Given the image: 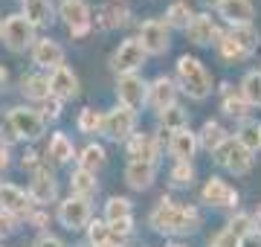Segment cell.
Here are the masks:
<instances>
[{"mask_svg":"<svg viewBox=\"0 0 261 247\" xmlns=\"http://www.w3.org/2000/svg\"><path fill=\"white\" fill-rule=\"evenodd\" d=\"M58 18L67 23L73 38H82L84 32H90V27H93V15H90V6L84 0H61Z\"/></svg>","mask_w":261,"mask_h":247,"instance_id":"9c48e42d","label":"cell"},{"mask_svg":"<svg viewBox=\"0 0 261 247\" xmlns=\"http://www.w3.org/2000/svg\"><path fill=\"white\" fill-rule=\"evenodd\" d=\"M111 230H113V233H116V236L122 238V241H125V238H128L130 233H134V218H125V221H113V224H111Z\"/></svg>","mask_w":261,"mask_h":247,"instance_id":"7bdbcfd3","label":"cell"},{"mask_svg":"<svg viewBox=\"0 0 261 247\" xmlns=\"http://www.w3.org/2000/svg\"><path fill=\"white\" fill-rule=\"evenodd\" d=\"M35 207L32 198H29V192H23L20 186L15 183H0V209L3 212H12V215H27L29 218V209Z\"/></svg>","mask_w":261,"mask_h":247,"instance_id":"9a60e30c","label":"cell"},{"mask_svg":"<svg viewBox=\"0 0 261 247\" xmlns=\"http://www.w3.org/2000/svg\"><path fill=\"white\" fill-rule=\"evenodd\" d=\"M186 38L195 44V47H212L221 41V29L215 23L212 15H195V20L189 23L186 29Z\"/></svg>","mask_w":261,"mask_h":247,"instance_id":"5bb4252c","label":"cell"},{"mask_svg":"<svg viewBox=\"0 0 261 247\" xmlns=\"http://www.w3.org/2000/svg\"><path fill=\"white\" fill-rule=\"evenodd\" d=\"M218 15L229 27H250L255 18V6H252V0H224L218 6Z\"/></svg>","mask_w":261,"mask_h":247,"instance_id":"d6986e66","label":"cell"},{"mask_svg":"<svg viewBox=\"0 0 261 247\" xmlns=\"http://www.w3.org/2000/svg\"><path fill=\"white\" fill-rule=\"evenodd\" d=\"M218 50H221V56H224L226 61H244V58H250V53H247L235 38H229V35H221Z\"/></svg>","mask_w":261,"mask_h":247,"instance_id":"f35d334b","label":"cell"},{"mask_svg":"<svg viewBox=\"0 0 261 247\" xmlns=\"http://www.w3.org/2000/svg\"><path fill=\"white\" fill-rule=\"evenodd\" d=\"M241 96L250 102V108H261V73L252 70L241 79Z\"/></svg>","mask_w":261,"mask_h":247,"instance_id":"e575fe53","label":"cell"},{"mask_svg":"<svg viewBox=\"0 0 261 247\" xmlns=\"http://www.w3.org/2000/svg\"><path fill=\"white\" fill-rule=\"evenodd\" d=\"M9 125H12V134L18 137V140H38L41 134H44V128H47V119H44V114L41 111H35V108H27V105H15L9 111Z\"/></svg>","mask_w":261,"mask_h":247,"instance_id":"3957f363","label":"cell"},{"mask_svg":"<svg viewBox=\"0 0 261 247\" xmlns=\"http://www.w3.org/2000/svg\"><path fill=\"white\" fill-rule=\"evenodd\" d=\"M75 125H79V131L82 134H102L105 131V114L102 111H96V108H82Z\"/></svg>","mask_w":261,"mask_h":247,"instance_id":"d6a6232c","label":"cell"},{"mask_svg":"<svg viewBox=\"0 0 261 247\" xmlns=\"http://www.w3.org/2000/svg\"><path fill=\"white\" fill-rule=\"evenodd\" d=\"M157 178V163H148V160H128L125 166V183H128L130 189H148L151 183Z\"/></svg>","mask_w":261,"mask_h":247,"instance_id":"44dd1931","label":"cell"},{"mask_svg":"<svg viewBox=\"0 0 261 247\" xmlns=\"http://www.w3.org/2000/svg\"><path fill=\"white\" fill-rule=\"evenodd\" d=\"M235 140L244 145V149H250L252 154L261 149V125L255 122V119H244L241 125H238V131H235Z\"/></svg>","mask_w":261,"mask_h":247,"instance_id":"1f68e13d","label":"cell"},{"mask_svg":"<svg viewBox=\"0 0 261 247\" xmlns=\"http://www.w3.org/2000/svg\"><path fill=\"white\" fill-rule=\"evenodd\" d=\"M224 114L226 116H235V119H247L250 114V102L244 99L241 93H232V90H224Z\"/></svg>","mask_w":261,"mask_h":247,"instance_id":"d590c367","label":"cell"},{"mask_svg":"<svg viewBox=\"0 0 261 247\" xmlns=\"http://www.w3.org/2000/svg\"><path fill=\"white\" fill-rule=\"evenodd\" d=\"M215 163L218 166H224V169H229L232 175H247V171L252 169V152L250 149H244L235 137H229L218 152L212 154Z\"/></svg>","mask_w":261,"mask_h":247,"instance_id":"5b68a950","label":"cell"},{"mask_svg":"<svg viewBox=\"0 0 261 247\" xmlns=\"http://www.w3.org/2000/svg\"><path fill=\"white\" fill-rule=\"evenodd\" d=\"M148 224L151 230H157L163 236H192L200 230L203 218L189 204H174L171 198H160V204L151 209Z\"/></svg>","mask_w":261,"mask_h":247,"instance_id":"6da1fadb","label":"cell"},{"mask_svg":"<svg viewBox=\"0 0 261 247\" xmlns=\"http://www.w3.org/2000/svg\"><path fill=\"white\" fill-rule=\"evenodd\" d=\"M3 44L12 53H23L27 47H35V27L23 15H9L3 20Z\"/></svg>","mask_w":261,"mask_h":247,"instance_id":"277c9868","label":"cell"},{"mask_svg":"<svg viewBox=\"0 0 261 247\" xmlns=\"http://www.w3.org/2000/svg\"><path fill=\"white\" fill-rule=\"evenodd\" d=\"M206 3H212L215 9H218V6H221V3H224V0H206Z\"/></svg>","mask_w":261,"mask_h":247,"instance_id":"f907efd6","label":"cell"},{"mask_svg":"<svg viewBox=\"0 0 261 247\" xmlns=\"http://www.w3.org/2000/svg\"><path fill=\"white\" fill-rule=\"evenodd\" d=\"M20 15L32 23V27H49L53 23V15H56V6L53 0H23L20 3Z\"/></svg>","mask_w":261,"mask_h":247,"instance_id":"603a6c76","label":"cell"},{"mask_svg":"<svg viewBox=\"0 0 261 247\" xmlns=\"http://www.w3.org/2000/svg\"><path fill=\"white\" fill-rule=\"evenodd\" d=\"M32 247H67V244H64L58 236H49V233H44V236L35 238V244H32Z\"/></svg>","mask_w":261,"mask_h":247,"instance_id":"ee69618b","label":"cell"},{"mask_svg":"<svg viewBox=\"0 0 261 247\" xmlns=\"http://www.w3.org/2000/svg\"><path fill=\"white\" fill-rule=\"evenodd\" d=\"M226 35L238 41V44H241V47L247 50L250 56H252V50L258 47V29L252 27V23H250V27H232L229 32H226Z\"/></svg>","mask_w":261,"mask_h":247,"instance_id":"74e56055","label":"cell"},{"mask_svg":"<svg viewBox=\"0 0 261 247\" xmlns=\"http://www.w3.org/2000/svg\"><path fill=\"white\" fill-rule=\"evenodd\" d=\"M148 105L154 111H166L171 105H177V85H174V79L168 76H157L154 82L148 85Z\"/></svg>","mask_w":261,"mask_h":247,"instance_id":"ac0fdd59","label":"cell"},{"mask_svg":"<svg viewBox=\"0 0 261 247\" xmlns=\"http://www.w3.org/2000/svg\"><path fill=\"white\" fill-rule=\"evenodd\" d=\"M58 114H61V99L49 96V99H47V108H44V119H56Z\"/></svg>","mask_w":261,"mask_h":247,"instance_id":"f6af8a7d","label":"cell"},{"mask_svg":"<svg viewBox=\"0 0 261 247\" xmlns=\"http://www.w3.org/2000/svg\"><path fill=\"white\" fill-rule=\"evenodd\" d=\"M226 227L232 230L235 236H241V238H247V236H252V233H255V224H252V215H250V212H235Z\"/></svg>","mask_w":261,"mask_h":247,"instance_id":"ab89813d","label":"cell"},{"mask_svg":"<svg viewBox=\"0 0 261 247\" xmlns=\"http://www.w3.org/2000/svg\"><path fill=\"white\" fill-rule=\"evenodd\" d=\"M6 82H9V70H6V67L0 64V90L6 87Z\"/></svg>","mask_w":261,"mask_h":247,"instance_id":"681fc988","label":"cell"},{"mask_svg":"<svg viewBox=\"0 0 261 247\" xmlns=\"http://www.w3.org/2000/svg\"><path fill=\"white\" fill-rule=\"evenodd\" d=\"M128 157L130 160H148L157 163L160 157V143L154 134H134L128 140Z\"/></svg>","mask_w":261,"mask_h":247,"instance_id":"7402d4cb","label":"cell"},{"mask_svg":"<svg viewBox=\"0 0 261 247\" xmlns=\"http://www.w3.org/2000/svg\"><path fill=\"white\" fill-rule=\"evenodd\" d=\"M177 82H180V90L189 99H195V102H203L206 96L212 93V76H209V70L203 67V61L195 56H180Z\"/></svg>","mask_w":261,"mask_h":247,"instance_id":"7a4b0ae2","label":"cell"},{"mask_svg":"<svg viewBox=\"0 0 261 247\" xmlns=\"http://www.w3.org/2000/svg\"><path fill=\"white\" fill-rule=\"evenodd\" d=\"M49 87H53V96H56V99H61V102L75 99V96L82 93V90H79V76H75L67 64L49 73Z\"/></svg>","mask_w":261,"mask_h":247,"instance_id":"ffe728a7","label":"cell"},{"mask_svg":"<svg viewBox=\"0 0 261 247\" xmlns=\"http://www.w3.org/2000/svg\"><path fill=\"white\" fill-rule=\"evenodd\" d=\"M116 99H119V105H125L130 111H140L142 105H148V82L140 73L119 76L116 79Z\"/></svg>","mask_w":261,"mask_h":247,"instance_id":"52a82bcc","label":"cell"},{"mask_svg":"<svg viewBox=\"0 0 261 247\" xmlns=\"http://www.w3.org/2000/svg\"><path fill=\"white\" fill-rule=\"evenodd\" d=\"M166 247H183V244H166Z\"/></svg>","mask_w":261,"mask_h":247,"instance_id":"f5cc1de1","label":"cell"},{"mask_svg":"<svg viewBox=\"0 0 261 247\" xmlns=\"http://www.w3.org/2000/svg\"><path fill=\"white\" fill-rule=\"evenodd\" d=\"M122 23H128V9L119 6V0L105 3L102 9H99V18H96V27L99 29H116Z\"/></svg>","mask_w":261,"mask_h":247,"instance_id":"83f0119b","label":"cell"},{"mask_svg":"<svg viewBox=\"0 0 261 247\" xmlns=\"http://www.w3.org/2000/svg\"><path fill=\"white\" fill-rule=\"evenodd\" d=\"M197 140H200V149H206V152H218L221 145L229 140V134L224 131V125L218 122V119H206L203 128L197 131Z\"/></svg>","mask_w":261,"mask_h":247,"instance_id":"484cf974","label":"cell"},{"mask_svg":"<svg viewBox=\"0 0 261 247\" xmlns=\"http://www.w3.org/2000/svg\"><path fill=\"white\" fill-rule=\"evenodd\" d=\"M90 215H93V207H90V198H79V195H70L58 204V221L61 227L67 230H84L90 224Z\"/></svg>","mask_w":261,"mask_h":247,"instance_id":"8992f818","label":"cell"},{"mask_svg":"<svg viewBox=\"0 0 261 247\" xmlns=\"http://www.w3.org/2000/svg\"><path fill=\"white\" fill-rule=\"evenodd\" d=\"M32 64L41 70H58L64 67V47L53 38H38L32 47Z\"/></svg>","mask_w":261,"mask_h":247,"instance_id":"4fadbf2b","label":"cell"},{"mask_svg":"<svg viewBox=\"0 0 261 247\" xmlns=\"http://www.w3.org/2000/svg\"><path fill=\"white\" fill-rule=\"evenodd\" d=\"M96 189H99V181H96L93 171H84V169H79V166H75L73 175H70V195L90 198Z\"/></svg>","mask_w":261,"mask_h":247,"instance_id":"f1b7e54d","label":"cell"},{"mask_svg":"<svg viewBox=\"0 0 261 247\" xmlns=\"http://www.w3.org/2000/svg\"><path fill=\"white\" fill-rule=\"evenodd\" d=\"M192 20H195L192 0H174V3L166 9V23H168L171 29H183V32H186Z\"/></svg>","mask_w":261,"mask_h":247,"instance_id":"4316f807","label":"cell"},{"mask_svg":"<svg viewBox=\"0 0 261 247\" xmlns=\"http://www.w3.org/2000/svg\"><path fill=\"white\" fill-rule=\"evenodd\" d=\"M145 58H148V53H145V47L140 44V38H125L119 47H116V53H113V70H116L119 76L137 73V70L145 64Z\"/></svg>","mask_w":261,"mask_h":247,"instance_id":"8fae6325","label":"cell"},{"mask_svg":"<svg viewBox=\"0 0 261 247\" xmlns=\"http://www.w3.org/2000/svg\"><path fill=\"white\" fill-rule=\"evenodd\" d=\"M125 218H134V207H130V201L119 198V195L108 198V204H105V221L113 224V221H125Z\"/></svg>","mask_w":261,"mask_h":247,"instance_id":"836d02e7","label":"cell"},{"mask_svg":"<svg viewBox=\"0 0 261 247\" xmlns=\"http://www.w3.org/2000/svg\"><path fill=\"white\" fill-rule=\"evenodd\" d=\"M134 128H137V111H130L125 105H116V108H111L105 114V131L102 134L108 140H116V143L130 140L134 137Z\"/></svg>","mask_w":261,"mask_h":247,"instance_id":"ba28073f","label":"cell"},{"mask_svg":"<svg viewBox=\"0 0 261 247\" xmlns=\"http://www.w3.org/2000/svg\"><path fill=\"white\" fill-rule=\"evenodd\" d=\"M0 38H3V23H0Z\"/></svg>","mask_w":261,"mask_h":247,"instance_id":"816d5d0a","label":"cell"},{"mask_svg":"<svg viewBox=\"0 0 261 247\" xmlns=\"http://www.w3.org/2000/svg\"><path fill=\"white\" fill-rule=\"evenodd\" d=\"M241 241H244L241 236H235L229 227H224L218 236L212 238V241H209V247H241Z\"/></svg>","mask_w":261,"mask_h":247,"instance_id":"60d3db41","label":"cell"},{"mask_svg":"<svg viewBox=\"0 0 261 247\" xmlns=\"http://www.w3.org/2000/svg\"><path fill=\"white\" fill-rule=\"evenodd\" d=\"M241 247H261V236H255V233H252V236H247L241 241Z\"/></svg>","mask_w":261,"mask_h":247,"instance_id":"7dc6e473","label":"cell"},{"mask_svg":"<svg viewBox=\"0 0 261 247\" xmlns=\"http://www.w3.org/2000/svg\"><path fill=\"white\" fill-rule=\"evenodd\" d=\"M56 195H58L56 178H53L47 169H35L32 181H29V198H32V204H35V207H47V204L56 201Z\"/></svg>","mask_w":261,"mask_h":247,"instance_id":"e0dca14e","label":"cell"},{"mask_svg":"<svg viewBox=\"0 0 261 247\" xmlns=\"http://www.w3.org/2000/svg\"><path fill=\"white\" fill-rule=\"evenodd\" d=\"M252 224H255V236H261V204H258V209L252 212Z\"/></svg>","mask_w":261,"mask_h":247,"instance_id":"c3c4849f","label":"cell"},{"mask_svg":"<svg viewBox=\"0 0 261 247\" xmlns=\"http://www.w3.org/2000/svg\"><path fill=\"white\" fill-rule=\"evenodd\" d=\"M200 201L209 204V207H218V209H232L238 204V192L226 181H221V178H209L203 183V189H200Z\"/></svg>","mask_w":261,"mask_h":247,"instance_id":"7c38bea8","label":"cell"},{"mask_svg":"<svg viewBox=\"0 0 261 247\" xmlns=\"http://www.w3.org/2000/svg\"><path fill=\"white\" fill-rule=\"evenodd\" d=\"M168 181L171 186H177V189H186L195 183V163H174L171 171H168Z\"/></svg>","mask_w":261,"mask_h":247,"instance_id":"8d00e7d4","label":"cell"},{"mask_svg":"<svg viewBox=\"0 0 261 247\" xmlns=\"http://www.w3.org/2000/svg\"><path fill=\"white\" fill-rule=\"evenodd\" d=\"M197 149H200V140H197V134L189 131V128L174 131L168 137V154L174 157V163H192Z\"/></svg>","mask_w":261,"mask_h":247,"instance_id":"2e32d148","label":"cell"},{"mask_svg":"<svg viewBox=\"0 0 261 247\" xmlns=\"http://www.w3.org/2000/svg\"><path fill=\"white\" fill-rule=\"evenodd\" d=\"M75 160H79V169L93 171V175H96V171L102 169L105 163H108V152H105L99 143H90L87 149H82V154H79Z\"/></svg>","mask_w":261,"mask_h":247,"instance_id":"4dcf8cb0","label":"cell"},{"mask_svg":"<svg viewBox=\"0 0 261 247\" xmlns=\"http://www.w3.org/2000/svg\"><path fill=\"white\" fill-rule=\"evenodd\" d=\"M20 93L27 99H35V102H47L53 96V87H49V76L44 73H27L20 76Z\"/></svg>","mask_w":261,"mask_h":247,"instance_id":"cb8c5ba5","label":"cell"},{"mask_svg":"<svg viewBox=\"0 0 261 247\" xmlns=\"http://www.w3.org/2000/svg\"><path fill=\"white\" fill-rule=\"evenodd\" d=\"M18 227H20L18 215H12V212H3V209H0V238H9L12 233H18Z\"/></svg>","mask_w":261,"mask_h":247,"instance_id":"b9f144b4","label":"cell"},{"mask_svg":"<svg viewBox=\"0 0 261 247\" xmlns=\"http://www.w3.org/2000/svg\"><path fill=\"white\" fill-rule=\"evenodd\" d=\"M47 157L56 166H67V163L75 157V149H73V140L67 137L64 131H56L49 137V145H47Z\"/></svg>","mask_w":261,"mask_h":247,"instance_id":"d4e9b609","label":"cell"},{"mask_svg":"<svg viewBox=\"0 0 261 247\" xmlns=\"http://www.w3.org/2000/svg\"><path fill=\"white\" fill-rule=\"evenodd\" d=\"M157 119H160V125H163L168 134L189 128V111L183 108V105H171V108H166V111H160Z\"/></svg>","mask_w":261,"mask_h":247,"instance_id":"f546056e","label":"cell"},{"mask_svg":"<svg viewBox=\"0 0 261 247\" xmlns=\"http://www.w3.org/2000/svg\"><path fill=\"white\" fill-rule=\"evenodd\" d=\"M137 38H140V44L145 47L148 56H163V53H168V47H171V27H168L166 20L151 18L140 27V35H137Z\"/></svg>","mask_w":261,"mask_h":247,"instance_id":"30bf717a","label":"cell"},{"mask_svg":"<svg viewBox=\"0 0 261 247\" xmlns=\"http://www.w3.org/2000/svg\"><path fill=\"white\" fill-rule=\"evenodd\" d=\"M82 247H90V244H82Z\"/></svg>","mask_w":261,"mask_h":247,"instance_id":"db71d44e","label":"cell"},{"mask_svg":"<svg viewBox=\"0 0 261 247\" xmlns=\"http://www.w3.org/2000/svg\"><path fill=\"white\" fill-rule=\"evenodd\" d=\"M9 149H6V145H3V143H0V171H6V169H9Z\"/></svg>","mask_w":261,"mask_h":247,"instance_id":"bcb514c9","label":"cell"},{"mask_svg":"<svg viewBox=\"0 0 261 247\" xmlns=\"http://www.w3.org/2000/svg\"><path fill=\"white\" fill-rule=\"evenodd\" d=\"M20 3H23V0H20Z\"/></svg>","mask_w":261,"mask_h":247,"instance_id":"11a10c76","label":"cell"}]
</instances>
